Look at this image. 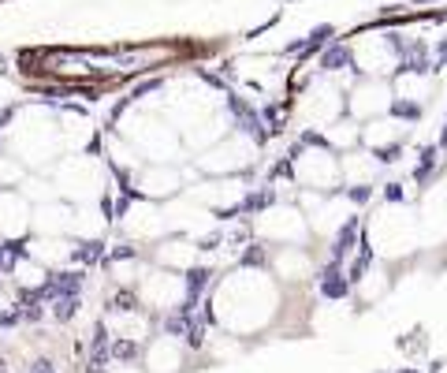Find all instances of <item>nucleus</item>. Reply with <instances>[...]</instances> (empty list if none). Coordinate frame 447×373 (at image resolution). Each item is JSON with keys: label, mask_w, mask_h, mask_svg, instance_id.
<instances>
[{"label": "nucleus", "mask_w": 447, "mask_h": 373, "mask_svg": "<svg viewBox=\"0 0 447 373\" xmlns=\"http://www.w3.org/2000/svg\"><path fill=\"white\" fill-rule=\"evenodd\" d=\"M153 261L160 269H176V272H194L202 265V243L198 239H187V235H176V239H160L153 243Z\"/></svg>", "instance_id": "14"}, {"label": "nucleus", "mask_w": 447, "mask_h": 373, "mask_svg": "<svg viewBox=\"0 0 447 373\" xmlns=\"http://www.w3.org/2000/svg\"><path fill=\"white\" fill-rule=\"evenodd\" d=\"M198 291L190 284V272H176V269H160V265H149L142 272V280L135 284V299L146 306L149 314H179L183 306H190V295Z\"/></svg>", "instance_id": "4"}, {"label": "nucleus", "mask_w": 447, "mask_h": 373, "mask_svg": "<svg viewBox=\"0 0 447 373\" xmlns=\"http://www.w3.org/2000/svg\"><path fill=\"white\" fill-rule=\"evenodd\" d=\"M112 228V217L105 213L101 202H82L75 205V221H71V239L79 243H101Z\"/></svg>", "instance_id": "16"}, {"label": "nucleus", "mask_w": 447, "mask_h": 373, "mask_svg": "<svg viewBox=\"0 0 447 373\" xmlns=\"http://www.w3.org/2000/svg\"><path fill=\"white\" fill-rule=\"evenodd\" d=\"M119 138L130 142L142 161H153V164H179L183 161V135L168 119L146 112V108H130V112L119 119Z\"/></svg>", "instance_id": "2"}, {"label": "nucleus", "mask_w": 447, "mask_h": 373, "mask_svg": "<svg viewBox=\"0 0 447 373\" xmlns=\"http://www.w3.org/2000/svg\"><path fill=\"white\" fill-rule=\"evenodd\" d=\"M291 175H294V183H298L302 191L332 194L335 186L343 183V164L332 153V146H321V142H317V146L302 149L298 157L291 161Z\"/></svg>", "instance_id": "5"}, {"label": "nucleus", "mask_w": 447, "mask_h": 373, "mask_svg": "<svg viewBox=\"0 0 447 373\" xmlns=\"http://www.w3.org/2000/svg\"><path fill=\"white\" fill-rule=\"evenodd\" d=\"M19 247H23L34 261H41L49 272L52 269H68L71 261L79 258V247H75L71 235H26Z\"/></svg>", "instance_id": "13"}, {"label": "nucleus", "mask_w": 447, "mask_h": 373, "mask_svg": "<svg viewBox=\"0 0 447 373\" xmlns=\"http://www.w3.org/2000/svg\"><path fill=\"white\" fill-rule=\"evenodd\" d=\"M187 194L194 202H202L205 210L224 213V210H235V205L243 202L246 186H243L238 175H209V180H202V183H190Z\"/></svg>", "instance_id": "12"}, {"label": "nucleus", "mask_w": 447, "mask_h": 373, "mask_svg": "<svg viewBox=\"0 0 447 373\" xmlns=\"http://www.w3.org/2000/svg\"><path fill=\"white\" fill-rule=\"evenodd\" d=\"M8 277H12L15 284V291H23V295H41L49 288V280H52V272L41 265V261H34L23 250V254H15V261L8 265Z\"/></svg>", "instance_id": "17"}, {"label": "nucleus", "mask_w": 447, "mask_h": 373, "mask_svg": "<svg viewBox=\"0 0 447 373\" xmlns=\"http://www.w3.org/2000/svg\"><path fill=\"white\" fill-rule=\"evenodd\" d=\"M254 161H257V142L250 135H227V138L216 142V146L202 149L198 157H194L198 172H205V175H238Z\"/></svg>", "instance_id": "7"}, {"label": "nucleus", "mask_w": 447, "mask_h": 373, "mask_svg": "<svg viewBox=\"0 0 447 373\" xmlns=\"http://www.w3.org/2000/svg\"><path fill=\"white\" fill-rule=\"evenodd\" d=\"M30 217L34 205L26 202V194L19 186H0V239L19 247L30 235Z\"/></svg>", "instance_id": "11"}, {"label": "nucleus", "mask_w": 447, "mask_h": 373, "mask_svg": "<svg viewBox=\"0 0 447 373\" xmlns=\"http://www.w3.org/2000/svg\"><path fill=\"white\" fill-rule=\"evenodd\" d=\"M52 186L63 202L82 205V202H101L105 186H108V172L101 157H90V153H63V157L49 168Z\"/></svg>", "instance_id": "3"}, {"label": "nucleus", "mask_w": 447, "mask_h": 373, "mask_svg": "<svg viewBox=\"0 0 447 373\" xmlns=\"http://www.w3.org/2000/svg\"><path fill=\"white\" fill-rule=\"evenodd\" d=\"M4 149L34 172H49L63 157V138H60V119L45 108H23L4 131Z\"/></svg>", "instance_id": "1"}, {"label": "nucleus", "mask_w": 447, "mask_h": 373, "mask_svg": "<svg viewBox=\"0 0 447 373\" xmlns=\"http://www.w3.org/2000/svg\"><path fill=\"white\" fill-rule=\"evenodd\" d=\"M105 373H146V366L142 362H108Z\"/></svg>", "instance_id": "18"}, {"label": "nucleus", "mask_w": 447, "mask_h": 373, "mask_svg": "<svg viewBox=\"0 0 447 373\" xmlns=\"http://www.w3.org/2000/svg\"><path fill=\"white\" fill-rule=\"evenodd\" d=\"M310 232V221L298 205L291 202H268L265 210L254 217V235L261 243H276V247H298Z\"/></svg>", "instance_id": "6"}, {"label": "nucleus", "mask_w": 447, "mask_h": 373, "mask_svg": "<svg viewBox=\"0 0 447 373\" xmlns=\"http://www.w3.org/2000/svg\"><path fill=\"white\" fill-rule=\"evenodd\" d=\"M71 221H75V205L63 198H49V202L34 205L30 232L34 235H71Z\"/></svg>", "instance_id": "15"}, {"label": "nucleus", "mask_w": 447, "mask_h": 373, "mask_svg": "<svg viewBox=\"0 0 447 373\" xmlns=\"http://www.w3.org/2000/svg\"><path fill=\"white\" fill-rule=\"evenodd\" d=\"M187 175L179 164H153V161H142V168L130 175V186L138 191V198L149 202H172L176 194L187 191Z\"/></svg>", "instance_id": "9"}, {"label": "nucleus", "mask_w": 447, "mask_h": 373, "mask_svg": "<svg viewBox=\"0 0 447 373\" xmlns=\"http://www.w3.org/2000/svg\"><path fill=\"white\" fill-rule=\"evenodd\" d=\"M119 235L130 239V243H160L168 235V217L160 202L149 198H135L130 205H123V213L116 217Z\"/></svg>", "instance_id": "8"}, {"label": "nucleus", "mask_w": 447, "mask_h": 373, "mask_svg": "<svg viewBox=\"0 0 447 373\" xmlns=\"http://www.w3.org/2000/svg\"><path fill=\"white\" fill-rule=\"evenodd\" d=\"M190 362V344L176 332H153L142 347V366L146 373H183Z\"/></svg>", "instance_id": "10"}]
</instances>
